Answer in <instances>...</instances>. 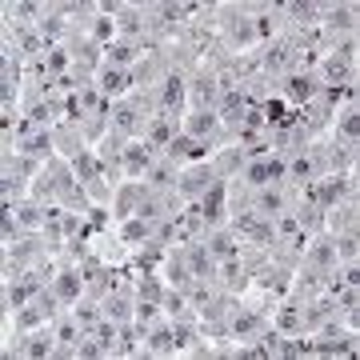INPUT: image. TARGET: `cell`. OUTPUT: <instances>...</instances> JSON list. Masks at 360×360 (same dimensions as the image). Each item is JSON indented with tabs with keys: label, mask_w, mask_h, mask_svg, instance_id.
<instances>
[{
	"label": "cell",
	"mask_w": 360,
	"mask_h": 360,
	"mask_svg": "<svg viewBox=\"0 0 360 360\" xmlns=\"http://www.w3.org/2000/svg\"><path fill=\"white\" fill-rule=\"evenodd\" d=\"M217 37L229 44V52H248L257 49V25L248 20L245 4L236 0H217Z\"/></svg>",
	"instance_id": "obj_1"
},
{
	"label": "cell",
	"mask_w": 360,
	"mask_h": 360,
	"mask_svg": "<svg viewBox=\"0 0 360 360\" xmlns=\"http://www.w3.org/2000/svg\"><path fill=\"white\" fill-rule=\"evenodd\" d=\"M316 92H321V77H316V68H312V72H288V77L276 80V96H281L288 108L309 104Z\"/></svg>",
	"instance_id": "obj_2"
},
{
	"label": "cell",
	"mask_w": 360,
	"mask_h": 360,
	"mask_svg": "<svg viewBox=\"0 0 360 360\" xmlns=\"http://www.w3.org/2000/svg\"><path fill=\"white\" fill-rule=\"evenodd\" d=\"M220 104V89H217V72L205 65H196L188 72V108H208V112H217Z\"/></svg>",
	"instance_id": "obj_3"
},
{
	"label": "cell",
	"mask_w": 360,
	"mask_h": 360,
	"mask_svg": "<svg viewBox=\"0 0 360 360\" xmlns=\"http://www.w3.org/2000/svg\"><path fill=\"white\" fill-rule=\"evenodd\" d=\"M300 264H309V269L324 272V276L336 272L340 260H336V236H333V232H324V229L312 232L309 240H304V260H300Z\"/></svg>",
	"instance_id": "obj_4"
},
{
	"label": "cell",
	"mask_w": 360,
	"mask_h": 360,
	"mask_svg": "<svg viewBox=\"0 0 360 360\" xmlns=\"http://www.w3.org/2000/svg\"><path fill=\"white\" fill-rule=\"evenodd\" d=\"M257 56H260V68L276 80L292 72V49H288L284 37H272V40H264V44H257Z\"/></svg>",
	"instance_id": "obj_5"
},
{
	"label": "cell",
	"mask_w": 360,
	"mask_h": 360,
	"mask_svg": "<svg viewBox=\"0 0 360 360\" xmlns=\"http://www.w3.org/2000/svg\"><path fill=\"white\" fill-rule=\"evenodd\" d=\"M212 184H217V176H212L208 160H196V165H184V168H180L176 193L184 196V200H200V196H205Z\"/></svg>",
	"instance_id": "obj_6"
},
{
	"label": "cell",
	"mask_w": 360,
	"mask_h": 360,
	"mask_svg": "<svg viewBox=\"0 0 360 360\" xmlns=\"http://www.w3.org/2000/svg\"><path fill=\"white\" fill-rule=\"evenodd\" d=\"M160 281L168 284V288H180V292H188V284L196 281L193 269H188V260H184V245H172L165 248V260H160Z\"/></svg>",
	"instance_id": "obj_7"
},
{
	"label": "cell",
	"mask_w": 360,
	"mask_h": 360,
	"mask_svg": "<svg viewBox=\"0 0 360 360\" xmlns=\"http://www.w3.org/2000/svg\"><path fill=\"white\" fill-rule=\"evenodd\" d=\"M40 257H49V245H44V236L40 232H25L20 240H13V245H4V260H13V264H20V269H32Z\"/></svg>",
	"instance_id": "obj_8"
},
{
	"label": "cell",
	"mask_w": 360,
	"mask_h": 360,
	"mask_svg": "<svg viewBox=\"0 0 360 360\" xmlns=\"http://www.w3.org/2000/svg\"><path fill=\"white\" fill-rule=\"evenodd\" d=\"M89 248H92V257H101L108 269H120V264H129V257H132V248L124 245L112 229H108V232H92Z\"/></svg>",
	"instance_id": "obj_9"
},
{
	"label": "cell",
	"mask_w": 360,
	"mask_h": 360,
	"mask_svg": "<svg viewBox=\"0 0 360 360\" xmlns=\"http://www.w3.org/2000/svg\"><path fill=\"white\" fill-rule=\"evenodd\" d=\"M108 124L120 129V132H129L132 141H141L144 129H148V116H144L129 96H120V101H112V116H108Z\"/></svg>",
	"instance_id": "obj_10"
},
{
	"label": "cell",
	"mask_w": 360,
	"mask_h": 360,
	"mask_svg": "<svg viewBox=\"0 0 360 360\" xmlns=\"http://www.w3.org/2000/svg\"><path fill=\"white\" fill-rule=\"evenodd\" d=\"M52 148H56L60 160H72V156H80L84 148H92V144L84 141V129H80V124L60 120V124H52Z\"/></svg>",
	"instance_id": "obj_11"
},
{
	"label": "cell",
	"mask_w": 360,
	"mask_h": 360,
	"mask_svg": "<svg viewBox=\"0 0 360 360\" xmlns=\"http://www.w3.org/2000/svg\"><path fill=\"white\" fill-rule=\"evenodd\" d=\"M333 116H336V108H328L321 96H312L309 104H300V108H296V124H300V129H309L312 136H324V132L333 129Z\"/></svg>",
	"instance_id": "obj_12"
},
{
	"label": "cell",
	"mask_w": 360,
	"mask_h": 360,
	"mask_svg": "<svg viewBox=\"0 0 360 360\" xmlns=\"http://www.w3.org/2000/svg\"><path fill=\"white\" fill-rule=\"evenodd\" d=\"M248 96L245 89H232V92H220V104H217V120H220V129H229L236 132L240 124H245V112H248Z\"/></svg>",
	"instance_id": "obj_13"
},
{
	"label": "cell",
	"mask_w": 360,
	"mask_h": 360,
	"mask_svg": "<svg viewBox=\"0 0 360 360\" xmlns=\"http://www.w3.org/2000/svg\"><path fill=\"white\" fill-rule=\"evenodd\" d=\"M328 136L340 141V144H360V108H356V101H345L340 108H336Z\"/></svg>",
	"instance_id": "obj_14"
},
{
	"label": "cell",
	"mask_w": 360,
	"mask_h": 360,
	"mask_svg": "<svg viewBox=\"0 0 360 360\" xmlns=\"http://www.w3.org/2000/svg\"><path fill=\"white\" fill-rule=\"evenodd\" d=\"M324 232H333V236H360V205L324 208Z\"/></svg>",
	"instance_id": "obj_15"
},
{
	"label": "cell",
	"mask_w": 360,
	"mask_h": 360,
	"mask_svg": "<svg viewBox=\"0 0 360 360\" xmlns=\"http://www.w3.org/2000/svg\"><path fill=\"white\" fill-rule=\"evenodd\" d=\"M156 156H160V148L148 144L144 136L141 141H129V148H124V180H144V172H148V165H153Z\"/></svg>",
	"instance_id": "obj_16"
},
{
	"label": "cell",
	"mask_w": 360,
	"mask_h": 360,
	"mask_svg": "<svg viewBox=\"0 0 360 360\" xmlns=\"http://www.w3.org/2000/svg\"><path fill=\"white\" fill-rule=\"evenodd\" d=\"M141 200H144V180H120L116 184V193H112V217L116 220H129V217H136V208H141Z\"/></svg>",
	"instance_id": "obj_17"
},
{
	"label": "cell",
	"mask_w": 360,
	"mask_h": 360,
	"mask_svg": "<svg viewBox=\"0 0 360 360\" xmlns=\"http://www.w3.org/2000/svg\"><path fill=\"white\" fill-rule=\"evenodd\" d=\"M132 312H136V292H132V284H120V288H112V292L101 300V316H108V321H116V324L132 321Z\"/></svg>",
	"instance_id": "obj_18"
},
{
	"label": "cell",
	"mask_w": 360,
	"mask_h": 360,
	"mask_svg": "<svg viewBox=\"0 0 360 360\" xmlns=\"http://www.w3.org/2000/svg\"><path fill=\"white\" fill-rule=\"evenodd\" d=\"M96 89H101L104 101H120L132 92V72L129 68H112V65H101L96 68Z\"/></svg>",
	"instance_id": "obj_19"
},
{
	"label": "cell",
	"mask_w": 360,
	"mask_h": 360,
	"mask_svg": "<svg viewBox=\"0 0 360 360\" xmlns=\"http://www.w3.org/2000/svg\"><path fill=\"white\" fill-rule=\"evenodd\" d=\"M196 205H200V217L208 220V229L224 224V217H229V180H217V184L196 200Z\"/></svg>",
	"instance_id": "obj_20"
},
{
	"label": "cell",
	"mask_w": 360,
	"mask_h": 360,
	"mask_svg": "<svg viewBox=\"0 0 360 360\" xmlns=\"http://www.w3.org/2000/svg\"><path fill=\"white\" fill-rule=\"evenodd\" d=\"M356 16H360L356 4H333V0H328V8H324V16H321V28L324 32H336V37H348V32L360 28Z\"/></svg>",
	"instance_id": "obj_21"
},
{
	"label": "cell",
	"mask_w": 360,
	"mask_h": 360,
	"mask_svg": "<svg viewBox=\"0 0 360 360\" xmlns=\"http://www.w3.org/2000/svg\"><path fill=\"white\" fill-rule=\"evenodd\" d=\"M52 292L60 296V304H77L84 296V276H80V264H60V272L52 276Z\"/></svg>",
	"instance_id": "obj_22"
},
{
	"label": "cell",
	"mask_w": 360,
	"mask_h": 360,
	"mask_svg": "<svg viewBox=\"0 0 360 360\" xmlns=\"http://www.w3.org/2000/svg\"><path fill=\"white\" fill-rule=\"evenodd\" d=\"M184 260H188V269H193V276H200V281H220V260L208 252L205 240H188L184 245Z\"/></svg>",
	"instance_id": "obj_23"
},
{
	"label": "cell",
	"mask_w": 360,
	"mask_h": 360,
	"mask_svg": "<svg viewBox=\"0 0 360 360\" xmlns=\"http://www.w3.org/2000/svg\"><path fill=\"white\" fill-rule=\"evenodd\" d=\"M208 168H212V176H217V180L240 176V168H245V148H236V144H224V148H217V153L208 156Z\"/></svg>",
	"instance_id": "obj_24"
},
{
	"label": "cell",
	"mask_w": 360,
	"mask_h": 360,
	"mask_svg": "<svg viewBox=\"0 0 360 360\" xmlns=\"http://www.w3.org/2000/svg\"><path fill=\"white\" fill-rule=\"evenodd\" d=\"M205 245H208V252L217 260H232V257H240V236L229 229V224H217V229H208V236H205Z\"/></svg>",
	"instance_id": "obj_25"
},
{
	"label": "cell",
	"mask_w": 360,
	"mask_h": 360,
	"mask_svg": "<svg viewBox=\"0 0 360 360\" xmlns=\"http://www.w3.org/2000/svg\"><path fill=\"white\" fill-rule=\"evenodd\" d=\"M144 348H148V356H176V340H172V321H168V316L148 324Z\"/></svg>",
	"instance_id": "obj_26"
},
{
	"label": "cell",
	"mask_w": 360,
	"mask_h": 360,
	"mask_svg": "<svg viewBox=\"0 0 360 360\" xmlns=\"http://www.w3.org/2000/svg\"><path fill=\"white\" fill-rule=\"evenodd\" d=\"M269 316H260V312H248V309H240V312H232L229 316V328H232V340H257L264 328H269Z\"/></svg>",
	"instance_id": "obj_27"
},
{
	"label": "cell",
	"mask_w": 360,
	"mask_h": 360,
	"mask_svg": "<svg viewBox=\"0 0 360 360\" xmlns=\"http://www.w3.org/2000/svg\"><path fill=\"white\" fill-rule=\"evenodd\" d=\"M356 165H360V144H340L328 136V172L356 176Z\"/></svg>",
	"instance_id": "obj_28"
},
{
	"label": "cell",
	"mask_w": 360,
	"mask_h": 360,
	"mask_svg": "<svg viewBox=\"0 0 360 360\" xmlns=\"http://www.w3.org/2000/svg\"><path fill=\"white\" fill-rule=\"evenodd\" d=\"M176 176H180V168L172 165V160H165V156H156L153 165H148V172H144V188H153V193H172V188H176Z\"/></svg>",
	"instance_id": "obj_29"
},
{
	"label": "cell",
	"mask_w": 360,
	"mask_h": 360,
	"mask_svg": "<svg viewBox=\"0 0 360 360\" xmlns=\"http://www.w3.org/2000/svg\"><path fill=\"white\" fill-rule=\"evenodd\" d=\"M112 20H116V37H120V40H132V44H136V40L144 37L141 4H129V0H124V4H120V13H116Z\"/></svg>",
	"instance_id": "obj_30"
},
{
	"label": "cell",
	"mask_w": 360,
	"mask_h": 360,
	"mask_svg": "<svg viewBox=\"0 0 360 360\" xmlns=\"http://www.w3.org/2000/svg\"><path fill=\"white\" fill-rule=\"evenodd\" d=\"M220 288H224V292H232V296H245L248 288H252V276H248L245 272V264H240V260L232 257V260H220Z\"/></svg>",
	"instance_id": "obj_31"
},
{
	"label": "cell",
	"mask_w": 360,
	"mask_h": 360,
	"mask_svg": "<svg viewBox=\"0 0 360 360\" xmlns=\"http://www.w3.org/2000/svg\"><path fill=\"white\" fill-rule=\"evenodd\" d=\"M180 132H184V136H196V141H205V136L220 132V120H217V112H208V108H188Z\"/></svg>",
	"instance_id": "obj_32"
},
{
	"label": "cell",
	"mask_w": 360,
	"mask_h": 360,
	"mask_svg": "<svg viewBox=\"0 0 360 360\" xmlns=\"http://www.w3.org/2000/svg\"><path fill=\"white\" fill-rule=\"evenodd\" d=\"M316 77H321V84H356V68L336 60V56H321L316 60Z\"/></svg>",
	"instance_id": "obj_33"
},
{
	"label": "cell",
	"mask_w": 360,
	"mask_h": 360,
	"mask_svg": "<svg viewBox=\"0 0 360 360\" xmlns=\"http://www.w3.org/2000/svg\"><path fill=\"white\" fill-rule=\"evenodd\" d=\"M160 260H165V245H160L156 236H148L144 245H136V248H132L129 264H132L136 272H156V269H160Z\"/></svg>",
	"instance_id": "obj_34"
},
{
	"label": "cell",
	"mask_w": 360,
	"mask_h": 360,
	"mask_svg": "<svg viewBox=\"0 0 360 360\" xmlns=\"http://www.w3.org/2000/svg\"><path fill=\"white\" fill-rule=\"evenodd\" d=\"M16 153H25V156H32V160H40V165H49L52 156H56V148H52V129L28 132L25 141H20V148H16Z\"/></svg>",
	"instance_id": "obj_35"
},
{
	"label": "cell",
	"mask_w": 360,
	"mask_h": 360,
	"mask_svg": "<svg viewBox=\"0 0 360 360\" xmlns=\"http://www.w3.org/2000/svg\"><path fill=\"white\" fill-rule=\"evenodd\" d=\"M288 281H292V269H281V264H264L260 272H252V284L257 288H264V292H288Z\"/></svg>",
	"instance_id": "obj_36"
},
{
	"label": "cell",
	"mask_w": 360,
	"mask_h": 360,
	"mask_svg": "<svg viewBox=\"0 0 360 360\" xmlns=\"http://www.w3.org/2000/svg\"><path fill=\"white\" fill-rule=\"evenodd\" d=\"M136 60H141V49H136L132 40H120V37H116L112 44H104L101 65H112V68H132Z\"/></svg>",
	"instance_id": "obj_37"
},
{
	"label": "cell",
	"mask_w": 360,
	"mask_h": 360,
	"mask_svg": "<svg viewBox=\"0 0 360 360\" xmlns=\"http://www.w3.org/2000/svg\"><path fill=\"white\" fill-rule=\"evenodd\" d=\"M160 309H165L168 321H200V312L188 304V296L180 292V288H165V300H160Z\"/></svg>",
	"instance_id": "obj_38"
},
{
	"label": "cell",
	"mask_w": 360,
	"mask_h": 360,
	"mask_svg": "<svg viewBox=\"0 0 360 360\" xmlns=\"http://www.w3.org/2000/svg\"><path fill=\"white\" fill-rule=\"evenodd\" d=\"M0 16H16L25 28H37L40 16H44V0H8L0 8Z\"/></svg>",
	"instance_id": "obj_39"
},
{
	"label": "cell",
	"mask_w": 360,
	"mask_h": 360,
	"mask_svg": "<svg viewBox=\"0 0 360 360\" xmlns=\"http://www.w3.org/2000/svg\"><path fill=\"white\" fill-rule=\"evenodd\" d=\"M112 232H116V236H120L129 248H136V245H144V240L153 236V224H148V220H141V217H129V220H116Z\"/></svg>",
	"instance_id": "obj_40"
},
{
	"label": "cell",
	"mask_w": 360,
	"mask_h": 360,
	"mask_svg": "<svg viewBox=\"0 0 360 360\" xmlns=\"http://www.w3.org/2000/svg\"><path fill=\"white\" fill-rule=\"evenodd\" d=\"M232 312H240V296H232V292H224V288H220V292L208 300L205 309H200V321H229Z\"/></svg>",
	"instance_id": "obj_41"
},
{
	"label": "cell",
	"mask_w": 360,
	"mask_h": 360,
	"mask_svg": "<svg viewBox=\"0 0 360 360\" xmlns=\"http://www.w3.org/2000/svg\"><path fill=\"white\" fill-rule=\"evenodd\" d=\"M13 212L25 232H40L49 224V205H37V200H20V205H13Z\"/></svg>",
	"instance_id": "obj_42"
},
{
	"label": "cell",
	"mask_w": 360,
	"mask_h": 360,
	"mask_svg": "<svg viewBox=\"0 0 360 360\" xmlns=\"http://www.w3.org/2000/svg\"><path fill=\"white\" fill-rule=\"evenodd\" d=\"M165 288H168V284L160 281V272H141V276L132 281L136 300H153V304H160V300H165Z\"/></svg>",
	"instance_id": "obj_43"
},
{
	"label": "cell",
	"mask_w": 360,
	"mask_h": 360,
	"mask_svg": "<svg viewBox=\"0 0 360 360\" xmlns=\"http://www.w3.org/2000/svg\"><path fill=\"white\" fill-rule=\"evenodd\" d=\"M176 132H180V124H176V120H168L165 112H156L153 120H148V129H144V141H148V144H156V148H165V144L172 141V136H176Z\"/></svg>",
	"instance_id": "obj_44"
},
{
	"label": "cell",
	"mask_w": 360,
	"mask_h": 360,
	"mask_svg": "<svg viewBox=\"0 0 360 360\" xmlns=\"http://www.w3.org/2000/svg\"><path fill=\"white\" fill-rule=\"evenodd\" d=\"M68 312L77 316L80 333H92V328L101 324V300H92V296H80L77 304H68Z\"/></svg>",
	"instance_id": "obj_45"
},
{
	"label": "cell",
	"mask_w": 360,
	"mask_h": 360,
	"mask_svg": "<svg viewBox=\"0 0 360 360\" xmlns=\"http://www.w3.org/2000/svg\"><path fill=\"white\" fill-rule=\"evenodd\" d=\"M245 245H257V248H269L272 240H276V220H264V217H257L252 224H248V232L240 236Z\"/></svg>",
	"instance_id": "obj_46"
},
{
	"label": "cell",
	"mask_w": 360,
	"mask_h": 360,
	"mask_svg": "<svg viewBox=\"0 0 360 360\" xmlns=\"http://www.w3.org/2000/svg\"><path fill=\"white\" fill-rule=\"evenodd\" d=\"M68 165H72V176H77L80 184H89V180L101 176V160H96V153H92V148H84L80 156H72Z\"/></svg>",
	"instance_id": "obj_47"
},
{
	"label": "cell",
	"mask_w": 360,
	"mask_h": 360,
	"mask_svg": "<svg viewBox=\"0 0 360 360\" xmlns=\"http://www.w3.org/2000/svg\"><path fill=\"white\" fill-rule=\"evenodd\" d=\"M56 205L65 208V212H89L92 208V200H89V188H84V184H68L65 193H60V200H56Z\"/></svg>",
	"instance_id": "obj_48"
},
{
	"label": "cell",
	"mask_w": 360,
	"mask_h": 360,
	"mask_svg": "<svg viewBox=\"0 0 360 360\" xmlns=\"http://www.w3.org/2000/svg\"><path fill=\"white\" fill-rule=\"evenodd\" d=\"M52 333H56V345H77V336H80V324H77V316L72 312H60L56 321H52Z\"/></svg>",
	"instance_id": "obj_49"
},
{
	"label": "cell",
	"mask_w": 360,
	"mask_h": 360,
	"mask_svg": "<svg viewBox=\"0 0 360 360\" xmlns=\"http://www.w3.org/2000/svg\"><path fill=\"white\" fill-rule=\"evenodd\" d=\"M196 333L205 336V340H212V345H229L232 340L229 321H196Z\"/></svg>",
	"instance_id": "obj_50"
},
{
	"label": "cell",
	"mask_w": 360,
	"mask_h": 360,
	"mask_svg": "<svg viewBox=\"0 0 360 360\" xmlns=\"http://www.w3.org/2000/svg\"><path fill=\"white\" fill-rule=\"evenodd\" d=\"M240 180H245L248 188H264V184H272V180H269V165H264V160H245Z\"/></svg>",
	"instance_id": "obj_51"
},
{
	"label": "cell",
	"mask_w": 360,
	"mask_h": 360,
	"mask_svg": "<svg viewBox=\"0 0 360 360\" xmlns=\"http://www.w3.org/2000/svg\"><path fill=\"white\" fill-rule=\"evenodd\" d=\"M44 65H49L52 77H65L68 68H72V56L65 52V44H52V49L44 52Z\"/></svg>",
	"instance_id": "obj_52"
},
{
	"label": "cell",
	"mask_w": 360,
	"mask_h": 360,
	"mask_svg": "<svg viewBox=\"0 0 360 360\" xmlns=\"http://www.w3.org/2000/svg\"><path fill=\"white\" fill-rule=\"evenodd\" d=\"M240 264H245V272L248 276H252V272H260L264 269V264H269V252H264V248H257V245H240Z\"/></svg>",
	"instance_id": "obj_53"
},
{
	"label": "cell",
	"mask_w": 360,
	"mask_h": 360,
	"mask_svg": "<svg viewBox=\"0 0 360 360\" xmlns=\"http://www.w3.org/2000/svg\"><path fill=\"white\" fill-rule=\"evenodd\" d=\"M84 220H89L92 232H108L116 224V217H112V208H108V205H92L89 212H84Z\"/></svg>",
	"instance_id": "obj_54"
},
{
	"label": "cell",
	"mask_w": 360,
	"mask_h": 360,
	"mask_svg": "<svg viewBox=\"0 0 360 360\" xmlns=\"http://www.w3.org/2000/svg\"><path fill=\"white\" fill-rule=\"evenodd\" d=\"M336 260L340 264H360V236H336Z\"/></svg>",
	"instance_id": "obj_55"
},
{
	"label": "cell",
	"mask_w": 360,
	"mask_h": 360,
	"mask_svg": "<svg viewBox=\"0 0 360 360\" xmlns=\"http://www.w3.org/2000/svg\"><path fill=\"white\" fill-rule=\"evenodd\" d=\"M84 188H89V200H92V205H112V193H116V184H112V180L96 176V180H89Z\"/></svg>",
	"instance_id": "obj_56"
},
{
	"label": "cell",
	"mask_w": 360,
	"mask_h": 360,
	"mask_svg": "<svg viewBox=\"0 0 360 360\" xmlns=\"http://www.w3.org/2000/svg\"><path fill=\"white\" fill-rule=\"evenodd\" d=\"M89 37L96 40L101 49H104V44H112V40H116V20H108V16H96V20L89 25Z\"/></svg>",
	"instance_id": "obj_57"
},
{
	"label": "cell",
	"mask_w": 360,
	"mask_h": 360,
	"mask_svg": "<svg viewBox=\"0 0 360 360\" xmlns=\"http://www.w3.org/2000/svg\"><path fill=\"white\" fill-rule=\"evenodd\" d=\"M196 336H200V333H196V321H172V340H176V356H180V352H184L188 345H193Z\"/></svg>",
	"instance_id": "obj_58"
},
{
	"label": "cell",
	"mask_w": 360,
	"mask_h": 360,
	"mask_svg": "<svg viewBox=\"0 0 360 360\" xmlns=\"http://www.w3.org/2000/svg\"><path fill=\"white\" fill-rule=\"evenodd\" d=\"M333 56H336V60H345V65H352V68H356V56H360V40H356V32H348V37H340V44L333 49Z\"/></svg>",
	"instance_id": "obj_59"
},
{
	"label": "cell",
	"mask_w": 360,
	"mask_h": 360,
	"mask_svg": "<svg viewBox=\"0 0 360 360\" xmlns=\"http://www.w3.org/2000/svg\"><path fill=\"white\" fill-rule=\"evenodd\" d=\"M77 360H104V348L92 333H80L77 336Z\"/></svg>",
	"instance_id": "obj_60"
},
{
	"label": "cell",
	"mask_w": 360,
	"mask_h": 360,
	"mask_svg": "<svg viewBox=\"0 0 360 360\" xmlns=\"http://www.w3.org/2000/svg\"><path fill=\"white\" fill-rule=\"evenodd\" d=\"M0 236H4V245H13V240L25 236V229H20V220H16L13 208H4V212H0Z\"/></svg>",
	"instance_id": "obj_61"
},
{
	"label": "cell",
	"mask_w": 360,
	"mask_h": 360,
	"mask_svg": "<svg viewBox=\"0 0 360 360\" xmlns=\"http://www.w3.org/2000/svg\"><path fill=\"white\" fill-rule=\"evenodd\" d=\"M336 309L348 312V309H360V284H345V288H336Z\"/></svg>",
	"instance_id": "obj_62"
},
{
	"label": "cell",
	"mask_w": 360,
	"mask_h": 360,
	"mask_svg": "<svg viewBox=\"0 0 360 360\" xmlns=\"http://www.w3.org/2000/svg\"><path fill=\"white\" fill-rule=\"evenodd\" d=\"M132 316H136L141 324H153V321H160V316H165V309H160V304H153V300H136V312H132Z\"/></svg>",
	"instance_id": "obj_63"
},
{
	"label": "cell",
	"mask_w": 360,
	"mask_h": 360,
	"mask_svg": "<svg viewBox=\"0 0 360 360\" xmlns=\"http://www.w3.org/2000/svg\"><path fill=\"white\" fill-rule=\"evenodd\" d=\"M240 129H264V108H260V104H248V112H245V124H240Z\"/></svg>",
	"instance_id": "obj_64"
}]
</instances>
